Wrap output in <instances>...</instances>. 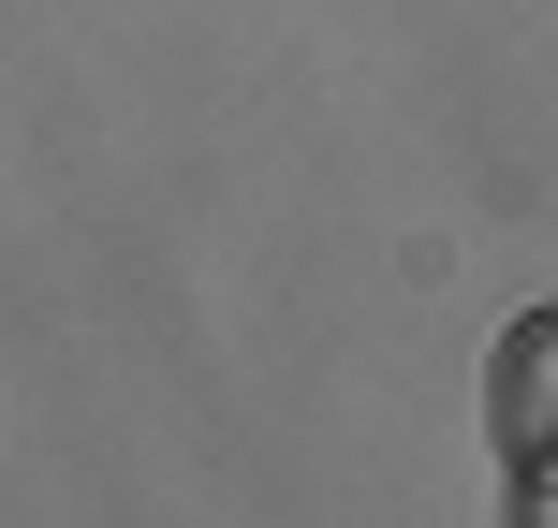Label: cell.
Masks as SVG:
<instances>
[{"instance_id":"6da1fadb","label":"cell","mask_w":558,"mask_h":528,"mask_svg":"<svg viewBox=\"0 0 558 528\" xmlns=\"http://www.w3.org/2000/svg\"><path fill=\"white\" fill-rule=\"evenodd\" d=\"M485 441L500 470H558V294L485 337Z\"/></svg>"},{"instance_id":"7a4b0ae2","label":"cell","mask_w":558,"mask_h":528,"mask_svg":"<svg viewBox=\"0 0 558 528\" xmlns=\"http://www.w3.org/2000/svg\"><path fill=\"white\" fill-rule=\"evenodd\" d=\"M514 484V528H558V470H500Z\"/></svg>"}]
</instances>
